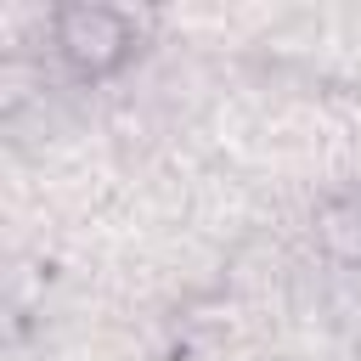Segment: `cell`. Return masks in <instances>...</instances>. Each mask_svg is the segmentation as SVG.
I'll return each mask as SVG.
<instances>
[{
	"instance_id": "obj_2",
	"label": "cell",
	"mask_w": 361,
	"mask_h": 361,
	"mask_svg": "<svg viewBox=\"0 0 361 361\" xmlns=\"http://www.w3.org/2000/svg\"><path fill=\"white\" fill-rule=\"evenodd\" d=\"M316 237L338 265H361V197H333L316 220Z\"/></svg>"
},
{
	"instance_id": "obj_1",
	"label": "cell",
	"mask_w": 361,
	"mask_h": 361,
	"mask_svg": "<svg viewBox=\"0 0 361 361\" xmlns=\"http://www.w3.org/2000/svg\"><path fill=\"white\" fill-rule=\"evenodd\" d=\"M56 51L79 73H107L135 51V23L107 6H68L56 11Z\"/></svg>"
}]
</instances>
